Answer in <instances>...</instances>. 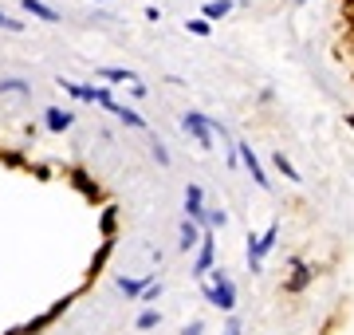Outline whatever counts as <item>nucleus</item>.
<instances>
[{"label":"nucleus","instance_id":"1","mask_svg":"<svg viewBox=\"0 0 354 335\" xmlns=\"http://www.w3.org/2000/svg\"><path fill=\"white\" fill-rule=\"evenodd\" d=\"M213 280L216 284H209V288H205L209 304H216L221 311H232V308H236V288H232V280H228L225 272H216Z\"/></svg>","mask_w":354,"mask_h":335},{"label":"nucleus","instance_id":"2","mask_svg":"<svg viewBox=\"0 0 354 335\" xmlns=\"http://www.w3.org/2000/svg\"><path fill=\"white\" fill-rule=\"evenodd\" d=\"M181 127H185V134H189L193 142H201V146H209V130H213V123H209V118L205 115H197V111H189V115L181 118Z\"/></svg>","mask_w":354,"mask_h":335},{"label":"nucleus","instance_id":"3","mask_svg":"<svg viewBox=\"0 0 354 335\" xmlns=\"http://www.w3.org/2000/svg\"><path fill=\"white\" fill-rule=\"evenodd\" d=\"M185 217L205 225V194L201 185H185Z\"/></svg>","mask_w":354,"mask_h":335},{"label":"nucleus","instance_id":"4","mask_svg":"<svg viewBox=\"0 0 354 335\" xmlns=\"http://www.w3.org/2000/svg\"><path fill=\"white\" fill-rule=\"evenodd\" d=\"M20 8H24L28 16L44 20V24H59V20H64V12H55L51 4H44V0H20Z\"/></svg>","mask_w":354,"mask_h":335},{"label":"nucleus","instance_id":"5","mask_svg":"<svg viewBox=\"0 0 354 335\" xmlns=\"http://www.w3.org/2000/svg\"><path fill=\"white\" fill-rule=\"evenodd\" d=\"M95 75L106 79V83H130V87H142V75L138 71H127V67H99Z\"/></svg>","mask_w":354,"mask_h":335},{"label":"nucleus","instance_id":"6","mask_svg":"<svg viewBox=\"0 0 354 335\" xmlns=\"http://www.w3.org/2000/svg\"><path fill=\"white\" fill-rule=\"evenodd\" d=\"M55 83L64 87V95H71L79 103H95V87H87V83H75V79H64V75H55Z\"/></svg>","mask_w":354,"mask_h":335},{"label":"nucleus","instance_id":"7","mask_svg":"<svg viewBox=\"0 0 354 335\" xmlns=\"http://www.w3.org/2000/svg\"><path fill=\"white\" fill-rule=\"evenodd\" d=\"M213 257H216L213 233H205V237H201V253H197V264H193V272H197V276H205V272L213 269Z\"/></svg>","mask_w":354,"mask_h":335},{"label":"nucleus","instance_id":"8","mask_svg":"<svg viewBox=\"0 0 354 335\" xmlns=\"http://www.w3.org/2000/svg\"><path fill=\"white\" fill-rule=\"evenodd\" d=\"M44 127H48L51 134H64V130L71 127V115L59 111V107H48V111H44Z\"/></svg>","mask_w":354,"mask_h":335},{"label":"nucleus","instance_id":"9","mask_svg":"<svg viewBox=\"0 0 354 335\" xmlns=\"http://www.w3.org/2000/svg\"><path fill=\"white\" fill-rule=\"evenodd\" d=\"M146 284H153V276H122V280H118V292H122V296H142Z\"/></svg>","mask_w":354,"mask_h":335},{"label":"nucleus","instance_id":"10","mask_svg":"<svg viewBox=\"0 0 354 335\" xmlns=\"http://www.w3.org/2000/svg\"><path fill=\"white\" fill-rule=\"evenodd\" d=\"M197 241H201V225H197V221H181V253H189L193 245H197Z\"/></svg>","mask_w":354,"mask_h":335},{"label":"nucleus","instance_id":"11","mask_svg":"<svg viewBox=\"0 0 354 335\" xmlns=\"http://www.w3.org/2000/svg\"><path fill=\"white\" fill-rule=\"evenodd\" d=\"M241 154H244V162H248V170H252V178L260 181V185H268L264 170H260V162H256V154H252V150H248V146H241Z\"/></svg>","mask_w":354,"mask_h":335},{"label":"nucleus","instance_id":"12","mask_svg":"<svg viewBox=\"0 0 354 335\" xmlns=\"http://www.w3.org/2000/svg\"><path fill=\"white\" fill-rule=\"evenodd\" d=\"M158 323H162L158 311H142L138 320H134V327H138V332H150V327H158Z\"/></svg>","mask_w":354,"mask_h":335},{"label":"nucleus","instance_id":"13","mask_svg":"<svg viewBox=\"0 0 354 335\" xmlns=\"http://www.w3.org/2000/svg\"><path fill=\"white\" fill-rule=\"evenodd\" d=\"M228 8H232L228 0H209V4H205V16H209V20H216V16H225Z\"/></svg>","mask_w":354,"mask_h":335},{"label":"nucleus","instance_id":"14","mask_svg":"<svg viewBox=\"0 0 354 335\" xmlns=\"http://www.w3.org/2000/svg\"><path fill=\"white\" fill-rule=\"evenodd\" d=\"M0 91H16V95H28V91H32V83H24V79H0Z\"/></svg>","mask_w":354,"mask_h":335},{"label":"nucleus","instance_id":"15","mask_svg":"<svg viewBox=\"0 0 354 335\" xmlns=\"http://www.w3.org/2000/svg\"><path fill=\"white\" fill-rule=\"evenodd\" d=\"M0 28H4V32H24V24H20V20H12L8 12H0Z\"/></svg>","mask_w":354,"mask_h":335},{"label":"nucleus","instance_id":"16","mask_svg":"<svg viewBox=\"0 0 354 335\" xmlns=\"http://www.w3.org/2000/svg\"><path fill=\"white\" fill-rule=\"evenodd\" d=\"M153 158H158V166H169V150H165L158 138H153Z\"/></svg>","mask_w":354,"mask_h":335},{"label":"nucleus","instance_id":"17","mask_svg":"<svg viewBox=\"0 0 354 335\" xmlns=\"http://www.w3.org/2000/svg\"><path fill=\"white\" fill-rule=\"evenodd\" d=\"M205 225H225V209H213V213H205Z\"/></svg>","mask_w":354,"mask_h":335},{"label":"nucleus","instance_id":"18","mask_svg":"<svg viewBox=\"0 0 354 335\" xmlns=\"http://www.w3.org/2000/svg\"><path fill=\"white\" fill-rule=\"evenodd\" d=\"M162 296V284L153 280V284H146V292H142V300H158Z\"/></svg>","mask_w":354,"mask_h":335},{"label":"nucleus","instance_id":"19","mask_svg":"<svg viewBox=\"0 0 354 335\" xmlns=\"http://www.w3.org/2000/svg\"><path fill=\"white\" fill-rule=\"evenodd\" d=\"M189 32H197V36H205V32H209V24H205V20H189Z\"/></svg>","mask_w":354,"mask_h":335},{"label":"nucleus","instance_id":"20","mask_svg":"<svg viewBox=\"0 0 354 335\" xmlns=\"http://www.w3.org/2000/svg\"><path fill=\"white\" fill-rule=\"evenodd\" d=\"M225 335H241V320H228V327H225Z\"/></svg>","mask_w":354,"mask_h":335},{"label":"nucleus","instance_id":"21","mask_svg":"<svg viewBox=\"0 0 354 335\" xmlns=\"http://www.w3.org/2000/svg\"><path fill=\"white\" fill-rule=\"evenodd\" d=\"M181 335H201V323H189V327H185Z\"/></svg>","mask_w":354,"mask_h":335}]
</instances>
